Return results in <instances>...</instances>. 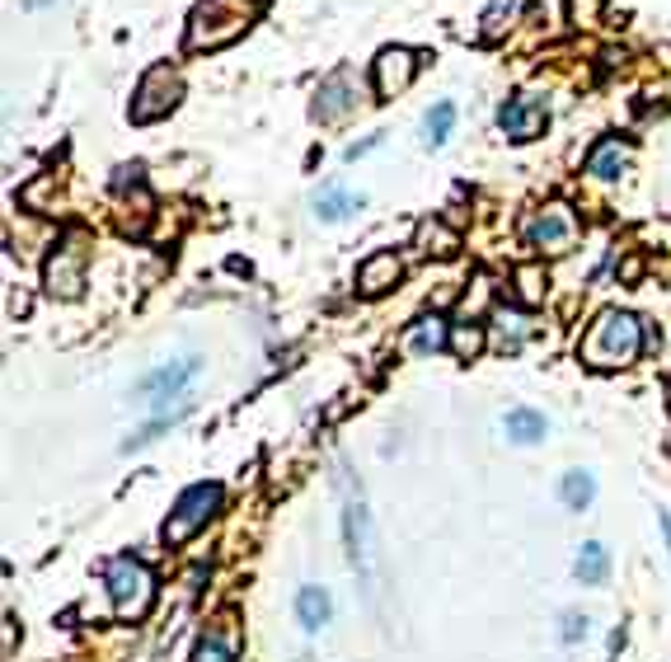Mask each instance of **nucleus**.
I'll list each match as a JSON object with an SVG mask.
<instances>
[{"instance_id": "9", "label": "nucleus", "mask_w": 671, "mask_h": 662, "mask_svg": "<svg viewBox=\"0 0 671 662\" xmlns=\"http://www.w3.org/2000/svg\"><path fill=\"white\" fill-rule=\"evenodd\" d=\"M179 99H184V80H179V71H174L169 62H161V66H151V71L141 76L136 99H132V118L136 123H155V118L179 109Z\"/></svg>"}, {"instance_id": "25", "label": "nucleus", "mask_w": 671, "mask_h": 662, "mask_svg": "<svg viewBox=\"0 0 671 662\" xmlns=\"http://www.w3.org/2000/svg\"><path fill=\"white\" fill-rule=\"evenodd\" d=\"M455 128V103H437V109H428V118H422V132H428V146H441Z\"/></svg>"}, {"instance_id": "7", "label": "nucleus", "mask_w": 671, "mask_h": 662, "mask_svg": "<svg viewBox=\"0 0 671 662\" xmlns=\"http://www.w3.org/2000/svg\"><path fill=\"white\" fill-rule=\"evenodd\" d=\"M217 508H221V484H193V489H184L179 503H174L169 521H165V545H184V540H193Z\"/></svg>"}, {"instance_id": "31", "label": "nucleus", "mask_w": 671, "mask_h": 662, "mask_svg": "<svg viewBox=\"0 0 671 662\" xmlns=\"http://www.w3.org/2000/svg\"><path fill=\"white\" fill-rule=\"evenodd\" d=\"M658 527H662V536H667V550H671V521H667V517H658Z\"/></svg>"}, {"instance_id": "30", "label": "nucleus", "mask_w": 671, "mask_h": 662, "mask_svg": "<svg viewBox=\"0 0 671 662\" xmlns=\"http://www.w3.org/2000/svg\"><path fill=\"white\" fill-rule=\"evenodd\" d=\"M376 146H381V132H376V136H366V142H358V146H348V151H343V161H362V155H366V151H376Z\"/></svg>"}, {"instance_id": "28", "label": "nucleus", "mask_w": 671, "mask_h": 662, "mask_svg": "<svg viewBox=\"0 0 671 662\" xmlns=\"http://www.w3.org/2000/svg\"><path fill=\"white\" fill-rule=\"evenodd\" d=\"M512 5H517V0H493V5H488V14H484V33H488V38H498V33H503V14H512Z\"/></svg>"}, {"instance_id": "20", "label": "nucleus", "mask_w": 671, "mask_h": 662, "mask_svg": "<svg viewBox=\"0 0 671 662\" xmlns=\"http://www.w3.org/2000/svg\"><path fill=\"white\" fill-rule=\"evenodd\" d=\"M503 432L517 446H531V442H540L544 432H550V423H544V413H536V409H512L503 418Z\"/></svg>"}, {"instance_id": "10", "label": "nucleus", "mask_w": 671, "mask_h": 662, "mask_svg": "<svg viewBox=\"0 0 671 662\" xmlns=\"http://www.w3.org/2000/svg\"><path fill=\"white\" fill-rule=\"evenodd\" d=\"M544 123H550V109L536 99V95H512L503 109H498V128L507 142H536V136L544 132Z\"/></svg>"}, {"instance_id": "12", "label": "nucleus", "mask_w": 671, "mask_h": 662, "mask_svg": "<svg viewBox=\"0 0 671 662\" xmlns=\"http://www.w3.org/2000/svg\"><path fill=\"white\" fill-rule=\"evenodd\" d=\"M441 347H451V329L441 316H422L404 329V353L409 357H432V353H441Z\"/></svg>"}, {"instance_id": "1", "label": "nucleus", "mask_w": 671, "mask_h": 662, "mask_svg": "<svg viewBox=\"0 0 671 662\" xmlns=\"http://www.w3.org/2000/svg\"><path fill=\"white\" fill-rule=\"evenodd\" d=\"M644 353V320L629 310H602L578 343V357L592 372H620Z\"/></svg>"}, {"instance_id": "3", "label": "nucleus", "mask_w": 671, "mask_h": 662, "mask_svg": "<svg viewBox=\"0 0 671 662\" xmlns=\"http://www.w3.org/2000/svg\"><path fill=\"white\" fill-rule=\"evenodd\" d=\"M202 376V362L198 357H184V362H165V367H155L141 376V386H136V399L141 405H151L155 418H165V413H188L193 409V380Z\"/></svg>"}, {"instance_id": "33", "label": "nucleus", "mask_w": 671, "mask_h": 662, "mask_svg": "<svg viewBox=\"0 0 671 662\" xmlns=\"http://www.w3.org/2000/svg\"><path fill=\"white\" fill-rule=\"evenodd\" d=\"M667 399H671V380H667Z\"/></svg>"}, {"instance_id": "26", "label": "nucleus", "mask_w": 671, "mask_h": 662, "mask_svg": "<svg viewBox=\"0 0 671 662\" xmlns=\"http://www.w3.org/2000/svg\"><path fill=\"white\" fill-rule=\"evenodd\" d=\"M517 283H521V301H540V296H544V273L536 264H526L517 273Z\"/></svg>"}, {"instance_id": "19", "label": "nucleus", "mask_w": 671, "mask_h": 662, "mask_svg": "<svg viewBox=\"0 0 671 662\" xmlns=\"http://www.w3.org/2000/svg\"><path fill=\"white\" fill-rule=\"evenodd\" d=\"M333 616V602H329V592L324 587H301L296 592V620H301V630H324Z\"/></svg>"}, {"instance_id": "14", "label": "nucleus", "mask_w": 671, "mask_h": 662, "mask_svg": "<svg viewBox=\"0 0 671 662\" xmlns=\"http://www.w3.org/2000/svg\"><path fill=\"white\" fill-rule=\"evenodd\" d=\"M399 277H404V264H399L391 250H381V254H371L366 264L358 268V291L362 296H385V291L399 283Z\"/></svg>"}, {"instance_id": "32", "label": "nucleus", "mask_w": 671, "mask_h": 662, "mask_svg": "<svg viewBox=\"0 0 671 662\" xmlns=\"http://www.w3.org/2000/svg\"><path fill=\"white\" fill-rule=\"evenodd\" d=\"M24 5H29V10H43V5H52V0H24Z\"/></svg>"}, {"instance_id": "11", "label": "nucleus", "mask_w": 671, "mask_h": 662, "mask_svg": "<svg viewBox=\"0 0 671 662\" xmlns=\"http://www.w3.org/2000/svg\"><path fill=\"white\" fill-rule=\"evenodd\" d=\"M418 71V57L409 47H381V57L371 62V76H376V95L381 99H395L409 90V80Z\"/></svg>"}, {"instance_id": "15", "label": "nucleus", "mask_w": 671, "mask_h": 662, "mask_svg": "<svg viewBox=\"0 0 671 662\" xmlns=\"http://www.w3.org/2000/svg\"><path fill=\"white\" fill-rule=\"evenodd\" d=\"M235 653H240L235 625L231 620H217V625H207V630H202L198 649H193V662H235Z\"/></svg>"}, {"instance_id": "22", "label": "nucleus", "mask_w": 671, "mask_h": 662, "mask_svg": "<svg viewBox=\"0 0 671 662\" xmlns=\"http://www.w3.org/2000/svg\"><path fill=\"white\" fill-rule=\"evenodd\" d=\"M461 250V235L447 231L441 221H422L418 225V254H455Z\"/></svg>"}, {"instance_id": "18", "label": "nucleus", "mask_w": 671, "mask_h": 662, "mask_svg": "<svg viewBox=\"0 0 671 662\" xmlns=\"http://www.w3.org/2000/svg\"><path fill=\"white\" fill-rule=\"evenodd\" d=\"M343 536H348L352 564L366 569V503H362V489L348 494V503H343Z\"/></svg>"}, {"instance_id": "2", "label": "nucleus", "mask_w": 671, "mask_h": 662, "mask_svg": "<svg viewBox=\"0 0 671 662\" xmlns=\"http://www.w3.org/2000/svg\"><path fill=\"white\" fill-rule=\"evenodd\" d=\"M258 20V10L250 0H202L188 14V47L193 52H217L226 43L244 38V29Z\"/></svg>"}, {"instance_id": "16", "label": "nucleus", "mask_w": 671, "mask_h": 662, "mask_svg": "<svg viewBox=\"0 0 671 662\" xmlns=\"http://www.w3.org/2000/svg\"><path fill=\"white\" fill-rule=\"evenodd\" d=\"M526 339H531V316H521V310H512V306L493 310V347H498V353H521Z\"/></svg>"}, {"instance_id": "21", "label": "nucleus", "mask_w": 671, "mask_h": 662, "mask_svg": "<svg viewBox=\"0 0 671 662\" xmlns=\"http://www.w3.org/2000/svg\"><path fill=\"white\" fill-rule=\"evenodd\" d=\"M573 573H578V583H587V587L606 583V573H610V554H606V545L587 540V545H582V554H578V564H573Z\"/></svg>"}, {"instance_id": "8", "label": "nucleus", "mask_w": 671, "mask_h": 662, "mask_svg": "<svg viewBox=\"0 0 671 662\" xmlns=\"http://www.w3.org/2000/svg\"><path fill=\"white\" fill-rule=\"evenodd\" d=\"M85 258H90V235L85 231H70L57 254L47 258V268H43V283L52 296H62V301H70V296H80L85 291Z\"/></svg>"}, {"instance_id": "27", "label": "nucleus", "mask_w": 671, "mask_h": 662, "mask_svg": "<svg viewBox=\"0 0 671 662\" xmlns=\"http://www.w3.org/2000/svg\"><path fill=\"white\" fill-rule=\"evenodd\" d=\"M563 643H578V639H587V616L582 611H563V630H559Z\"/></svg>"}, {"instance_id": "6", "label": "nucleus", "mask_w": 671, "mask_h": 662, "mask_svg": "<svg viewBox=\"0 0 671 662\" xmlns=\"http://www.w3.org/2000/svg\"><path fill=\"white\" fill-rule=\"evenodd\" d=\"M362 103H366V85L358 76V66H339V71L324 76L320 90H315L310 118H315V123H343V118L358 113Z\"/></svg>"}, {"instance_id": "17", "label": "nucleus", "mask_w": 671, "mask_h": 662, "mask_svg": "<svg viewBox=\"0 0 671 662\" xmlns=\"http://www.w3.org/2000/svg\"><path fill=\"white\" fill-rule=\"evenodd\" d=\"M366 198L362 194H352L348 184H324L320 194H315V217L320 221H348L352 212H362Z\"/></svg>"}, {"instance_id": "23", "label": "nucleus", "mask_w": 671, "mask_h": 662, "mask_svg": "<svg viewBox=\"0 0 671 662\" xmlns=\"http://www.w3.org/2000/svg\"><path fill=\"white\" fill-rule=\"evenodd\" d=\"M559 498L569 503L573 512H582L596 498V479L587 475V470H569V475H563V484H559Z\"/></svg>"}, {"instance_id": "4", "label": "nucleus", "mask_w": 671, "mask_h": 662, "mask_svg": "<svg viewBox=\"0 0 671 662\" xmlns=\"http://www.w3.org/2000/svg\"><path fill=\"white\" fill-rule=\"evenodd\" d=\"M103 583H109L113 592V611L122 620H141L151 611L155 602V573L136 560V554H118V560H109V569H103Z\"/></svg>"}, {"instance_id": "13", "label": "nucleus", "mask_w": 671, "mask_h": 662, "mask_svg": "<svg viewBox=\"0 0 671 662\" xmlns=\"http://www.w3.org/2000/svg\"><path fill=\"white\" fill-rule=\"evenodd\" d=\"M629 161H634V146L625 142V136H602L587 155V174L592 179H620Z\"/></svg>"}, {"instance_id": "5", "label": "nucleus", "mask_w": 671, "mask_h": 662, "mask_svg": "<svg viewBox=\"0 0 671 662\" xmlns=\"http://www.w3.org/2000/svg\"><path fill=\"white\" fill-rule=\"evenodd\" d=\"M578 212L569 202H544L540 212L526 221V245H531L536 254L544 258H554V254H569L578 245Z\"/></svg>"}, {"instance_id": "24", "label": "nucleus", "mask_w": 671, "mask_h": 662, "mask_svg": "<svg viewBox=\"0 0 671 662\" xmlns=\"http://www.w3.org/2000/svg\"><path fill=\"white\" fill-rule=\"evenodd\" d=\"M484 343H488L484 324H455V329H451V353H455V357H465V362L480 357V353H484Z\"/></svg>"}, {"instance_id": "29", "label": "nucleus", "mask_w": 671, "mask_h": 662, "mask_svg": "<svg viewBox=\"0 0 671 662\" xmlns=\"http://www.w3.org/2000/svg\"><path fill=\"white\" fill-rule=\"evenodd\" d=\"M536 20H540V24L550 20V33H559V29H563V0H540V5H536Z\"/></svg>"}]
</instances>
